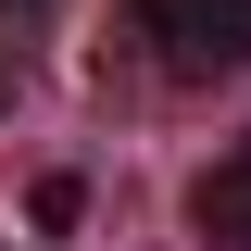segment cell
<instances>
[{"instance_id": "cell-3", "label": "cell", "mask_w": 251, "mask_h": 251, "mask_svg": "<svg viewBox=\"0 0 251 251\" xmlns=\"http://www.w3.org/2000/svg\"><path fill=\"white\" fill-rule=\"evenodd\" d=\"M0 13H38V0H0Z\"/></svg>"}, {"instance_id": "cell-1", "label": "cell", "mask_w": 251, "mask_h": 251, "mask_svg": "<svg viewBox=\"0 0 251 251\" xmlns=\"http://www.w3.org/2000/svg\"><path fill=\"white\" fill-rule=\"evenodd\" d=\"M163 75H251V0H126Z\"/></svg>"}, {"instance_id": "cell-2", "label": "cell", "mask_w": 251, "mask_h": 251, "mask_svg": "<svg viewBox=\"0 0 251 251\" xmlns=\"http://www.w3.org/2000/svg\"><path fill=\"white\" fill-rule=\"evenodd\" d=\"M188 239L201 251H251V138H226V151L188 176Z\"/></svg>"}]
</instances>
